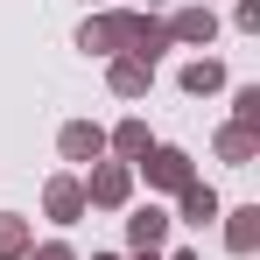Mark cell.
Masks as SVG:
<instances>
[{
  "label": "cell",
  "mask_w": 260,
  "mask_h": 260,
  "mask_svg": "<svg viewBox=\"0 0 260 260\" xmlns=\"http://www.w3.org/2000/svg\"><path fill=\"white\" fill-rule=\"evenodd\" d=\"M134 21H141V7H106V14H85V28H78V49H85V56H127Z\"/></svg>",
  "instance_id": "obj_1"
},
{
  "label": "cell",
  "mask_w": 260,
  "mask_h": 260,
  "mask_svg": "<svg viewBox=\"0 0 260 260\" xmlns=\"http://www.w3.org/2000/svg\"><path fill=\"white\" fill-rule=\"evenodd\" d=\"M239 28H260V0H239V14H232Z\"/></svg>",
  "instance_id": "obj_18"
},
{
  "label": "cell",
  "mask_w": 260,
  "mask_h": 260,
  "mask_svg": "<svg viewBox=\"0 0 260 260\" xmlns=\"http://www.w3.org/2000/svg\"><path fill=\"white\" fill-rule=\"evenodd\" d=\"M78 183H85L91 211H127L134 204V169L127 162H91V176H78Z\"/></svg>",
  "instance_id": "obj_2"
},
{
  "label": "cell",
  "mask_w": 260,
  "mask_h": 260,
  "mask_svg": "<svg viewBox=\"0 0 260 260\" xmlns=\"http://www.w3.org/2000/svg\"><path fill=\"white\" fill-rule=\"evenodd\" d=\"M106 148H113V155H120V162H141V155H148V148H155V134H148V120H120V127L106 134Z\"/></svg>",
  "instance_id": "obj_11"
},
{
  "label": "cell",
  "mask_w": 260,
  "mask_h": 260,
  "mask_svg": "<svg viewBox=\"0 0 260 260\" xmlns=\"http://www.w3.org/2000/svg\"><path fill=\"white\" fill-rule=\"evenodd\" d=\"M28 246H36L28 218H21V211H0V260H28Z\"/></svg>",
  "instance_id": "obj_14"
},
{
  "label": "cell",
  "mask_w": 260,
  "mask_h": 260,
  "mask_svg": "<svg viewBox=\"0 0 260 260\" xmlns=\"http://www.w3.org/2000/svg\"><path fill=\"white\" fill-rule=\"evenodd\" d=\"M218 211H225V204H218L211 183H183V190H176V225H211Z\"/></svg>",
  "instance_id": "obj_7"
},
{
  "label": "cell",
  "mask_w": 260,
  "mask_h": 260,
  "mask_svg": "<svg viewBox=\"0 0 260 260\" xmlns=\"http://www.w3.org/2000/svg\"><path fill=\"white\" fill-rule=\"evenodd\" d=\"M169 260H197V253H190V246H176V253H169Z\"/></svg>",
  "instance_id": "obj_19"
},
{
  "label": "cell",
  "mask_w": 260,
  "mask_h": 260,
  "mask_svg": "<svg viewBox=\"0 0 260 260\" xmlns=\"http://www.w3.org/2000/svg\"><path fill=\"white\" fill-rule=\"evenodd\" d=\"M43 211L56 218V225H78V218L91 211V204H85V183H78V176H49V190H43Z\"/></svg>",
  "instance_id": "obj_6"
},
{
  "label": "cell",
  "mask_w": 260,
  "mask_h": 260,
  "mask_svg": "<svg viewBox=\"0 0 260 260\" xmlns=\"http://www.w3.org/2000/svg\"><path fill=\"white\" fill-rule=\"evenodd\" d=\"M56 148H63V162H99V155H106V127H91V120H71V127L56 134Z\"/></svg>",
  "instance_id": "obj_9"
},
{
  "label": "cell",
  "mask_w": 260,
  "mask_h": 260,
  "mask_svg": "<svg viewBox=\"0 0 260 260\" xmlns=\"http://www.w3.org/2000/svg\"><path fill=\"white\" fill-rule=\"evenodd\" d=\"M127 260H162V253H127Z\"/></svg>",
  "instance_id": "obj_20"
},
{
  "label": "cell",
  "mask_w": 260,
  "mask_h": 260,
  "mask_svg": "<svg viewBox=\"0 0 260 260\" xmlns=\"http://www.w3.org/2000/svg\"><path fill=\"white\" fill-rule=\"evenodd\" d=\"M169 232H176V218L162 211V204H134V211H127V246H134V253H162Z\"/></svg>",
  "instance_id": "obj_4"
},
{
  "label": "cell",
  "mask_w": 260,
  "mask_h": 260,
  "mask_svg": "<svg viewBox=\"0 0 260 260\" xmlns=\"http://www.w3.org/2000/svg\"><path fill=\"white\" fill-rule=\"evenodd\" d=\"M218 155H225L232 169H246V162L260 155V134L253 127H218Z\"/></svg>",
  "instance_id": "obj_15"
},
{
  "label": "cell",
  "mask_w": 260,
  "mask_h": 260,
  "mask_svg": "<svg viewBox=\"0 0 260 260\" xmlns=\"http://www.w3.org/2000/svg\"><path fill=\"white\" fill-rule=\"evenodd\" d=\"M28 260H78V253H71L63 239H49V246H28Z\"/></svg>",
  "instance_id": "obj_17"
},
{
  "label": "cell",
  "mask_w": 260,
  "mask_h": 260,
  "mask_svg": "<svg viewBox=\"0 0 260 260\" xmlns=\"http://www.w3.org/2000/svg\"><path fill=\"white\" fill-rule=\"evenodd\" d=\"M134 176H148V190H183V183H197V169H190L183 148H148V155L134 162Z\"/></svg>",
  "instance_id": "obj_3"
},
{
  "label": "cell",
  "mask_w": 260,
  "mask_h": 260,
  "mask_svg": "<svg viewBox=\"0 0 260 260\" xmlns=\"http://www.w3.org/2000/svg\"><path fill=\"white\" fill-rule=\"evenodd\" d=\"M91 260H120V253H91Z\"/></svg>",
  "instance_id": "obj_21"
},
{
  "label": "cell",
  "mask_w": 260,
  "mask_h": 260,
  "mask_svg": "<svg viewBox=\"0 0 260 260\" xmlns=\"http://www.w3.org/2000/svg\"><path fill=\"white\" fill-rule=\"evenodd\" d=\"M162 28H169V43H190V49H211L218 43V14L211 7H176Z\"/></svg>",
  "instance_id": "obj_5"
},
{
  "label": "cell",
  "mask_w": 260,
  "mask_h": 260,
  "mask_svg": "<svg viewBox=\"0 0 260 260\" xmlns=\"http://www.w3.org/2000/svg\"><path fill=\"white\" fill-rule=\"evenodd\" d=\"M162 49H169V28H162L155 14H141V21H134V43H127V56H141V63H162Z\"/></svg>",
  "instance_id": "obj_13"
},
{
  "label": "cell",
  "mask_w": 260,
  "mask_h": 260,
  "mask_svg": "<svg viewBox=\"0 0 260 260\" xmlns=\"http://www.w3.org/2000/svg\"><path fill=\"white\" fill-rule=\"evenodd\" d=\"M218 218H225V246L246 260L260 246V204H239V211H218Z\"/></svg>",
  "instance_id": "obj_10"
},
{
  "label": "cell",
  "mask_w": 260,
  "mask_h": 260,
  "mask_svg": "<svg viewBox=\"0 0 260 260\" xmlns=\"http://www.w3.org/2000/svg\"><path fill=\"white\" fill-rule=\"evenodd\" d=\"M106 85H113V99H148V85H155V63H141V56H113Z\"/></svg>",
  "instance_id": "obj_8"
},
{
  "label": "cell",
  "mask_w": 260,
  "mask_h": 260,
  "mask_svg": "<svg viewBox=\"0 0 260 260\" xmlns=\"http://www.w3.org/2000/svg\"><path fill=\"white\" fill-rule=\"evenodd\" d=\"M176 85L190 91V99H211V91L225 85V63H218V56H190V63H183V78H176Z\"/></svg>",
  "instance_id": "obj_12"
},
{
  "label": "cell",
  "mask_w": 260,
  "mask_h": 260,
  "mask_svg": "<svg viewBox=\"0 0 260 260\" xmlns=\"http://www.w3.org/2000/svg\"><path fill=\"white\" fill-rule=\"evenodd\" d=\"M232 127H253L260 134V85H239V91H232Z\"/></svg>",
  "instance_id": "obj_16"
}]
</instances>
